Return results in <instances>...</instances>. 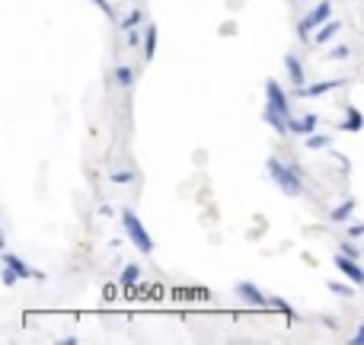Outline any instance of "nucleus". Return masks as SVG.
Instances as JSON below:
<instances>
[{
  "instance_id": "f8f14e48",
  "label": "nucleus",
  "mask_w": 364,
  "mask_h": 345,
  "mask_svg": "<svg viewBox=\"0 0 364 345\" xmlns=\"http://www.w3.org/2000/svg\"><path fill=\"white\" fill-rule=\"evenodd\" d=\"M115 80H119V86H131L134 84V67H128V64L115 67Z\"/></svg>"
},
{
  "instance_id": "4be33fe9",
  "label": "nucleus",
  "mask_w": 364,
  "mask_h": 345,
  "mask_svg": "<svg viewBox=\"0 0 364 345\" xmlns=\"http://www.w3.org/2000/svg\"><path fill=\"white\" fill-rule=\"evenodd\" d=\"M131 179H134V176H131L128 169H119V173H112V182H119V186H121V182H131Z\"/></svg>"
},
{
  "instance_id": "9d476101",
  "label": "nucleus",
  "mask_w": 364,
  "mask_h": 345,
  "mask_svg": "<svg viewBox=\"0 0 364 345\" xmlns=\"http://www.w3.org/2000/svg\"><path fill=\"white\" fill-rule=\"evenodd\" d=\"M284 67H288V74H291V80L298 86H304V67H300V61L294 55H288L284 58Z\"/></svg>"
},
{
  "instance_id": "6e6552de",
  "label": "nucleus",
  "mask_w": 364,
  "mask_h": 345,
  "mask_svg": "<svg viewBox=\"0 0 364 345\" xmlns=\"http://www.w3.org/2000/svg\"><path fill=\"white\" fill-rule=\"evenodd\" d=\"M265 121H269L275 131H281V134H288V131H291L288 128V115H281L275 106H265Z\"/></svg>"
},
{
  "instance_id": "20e7f679",
  "label": "nucleus",
  "mask_w": 364,
  "mask_h": 345,
  "mask_svg": "<svg viewBox=\"0 0 364 345\" xmlns=\"http://www.w3.org/2000/svg\"><path fill=\"white\" fill-rule=\"evenodd\" d=\"M265 96H269V106H275V109H278L281 115H288V119H291L288 93H284V90H281V86L275 84V80H269V84H265Z\"/></svg>"
},
{
  "instance_id": "f257e3e1",
  "label": "nucleus",
  "mask_w": 364,
  "mask_h": 345,
  "mask_svg": "<svg viewBox=\"0 0 364 345\" xmlns=\"http://www.w3.org/2000/svg\"><path fill=\"white\" fill-rule=\"evenodd\" d=\"M265 167H269L275 186H281L284 195H300V192H304V182H300V169L298 167H288V163H281V160H275V157H271Z\"/></svg>"
},
{
  "instance_id": "423d86ee",
  "label": "nucleus",
  "mask_w": 364,
  "mask_h": 345,
  "mask_svg": "<svg viewBox=\"0 0 364 345\" xmlns=\"http://www.w3.org/2000/svg\"><path fill=\"white\" fill-rule=\"evenodd\" d=\"M236 294H240L246 304H252V307H262V304H265L262 291L256 288V285H250V281H240V285H236Z\"/></svg>"
},
{
  "instance_id": "4468645a",
  "label": "nucleus",
  "mask_w": 364,
  "mask_h": 345,
  "mask_svg": "<svg viewBox=\"0 0 364 345\" xmlns=\"http://www.w3.org/2000/svg\"><path fill=\"white\" fill-rule=\"evenodd\" d=\"M336 32H339V23H336V19H329L326 26H323V29H319V32H317V42H319V45H323V42H329V38L336 36Z\"/></svg>"
},
{
  "instance_id": "b1692460",
  "label": "nucleus",
  "mask_w": 364,
  "mask_h": 345,
  "mask_svg": "<svg viewBox=\"0 0 364 345\" xmlns=\"http://www.w3.org/2000/svg\"><path fill=\"white\" fill-rule=\"evenodd\" d=\"M348 237H364V224H352L348 227Z\"/></svg>"
},
{
  "instance_id": "f03ea898",
  "label": "nucleus",
  "mask_w": 364,
  "mask_h": 345,
  "mask_svg": "<svg viewBox=\"0 0 364 345\" xmlns=\"http://www.w3.org/2000/svg\"><path fill=\"white\" fill-rule=\"evenodd\" d=\"M121 224H125L128 240L134 243V246H138L144 256H150V252H154V240H150V233L144 230V224L138 221V215H134V211H125V215H121Z\"/></svg>"
},
{
  "instance_id": "a878e982",
  "label": "nucleus",
  "mask_w": 364,
  "mask_h": 345,
  "mask_svg": "<svg viewBox=\"0 0 364 345\" xmlns=\"http://www.w3.org/2000/svg\"><path fill=\"white\" fill-rule=\"evenodd\" d=\"M332 58H348V48H345V45H339V48H332Z\"/></svg>"
},
{
  "instance_id": "bb28decb",
  "label": "nucleus",
  "mask_w": 364,
  "mask_h": 345,
  "mask_svg": "<svg viewBox=\"0 0 364 345\" xmlns=\"http://www.w3.org/2000/svg\"><path fill=\"white\" fill-rule=\"evenodd\" d=\"M352 342H355V345H364V326L355 333V339H352Z\"/></svg>"
},
{
  "instance_id": "5701e85b",
  "label": "nucleus",
  "mask_w": 364,
  "mask_h": 345,
  "mask_svg": "<svg viewBox=\"0 0 364 345\" xmlns=\"http://www.w3.org/2000/svg\"><path fill=\"white\" fill-rule=\"evenodd\" d=\"M93 3H96V7H99V10H103V13H106V16H109V19H115L112 7H109V0H93Z\"/></svg>"
},
{
  "instance_id": "6ab92c4d",
  "label": "nucleus",
  "mask_w": 364,
  "mask_h": 345,
  "mask_svg": "<svg viewBox=\"0 0 364 345\" xmlns=\"http://www.w3.org/2000/svg\"><path fill=\"white\" fill-rule=\"evenodd\" d=\"M138 23H141V10H131L128 16L121 19V26H125V29H134V26H138Z\"/></svg>"
},
{
  "instance_id": "ddd939ff",
  "label": "nucleus",
  "mask_w": 364,
  "mask_h": 345,
  "mask_svg": "<svg viewBox=\"0 0 364 345\" xmlns=\"http://www.w3.org/2000/svg\"><path fill=\"white\" fill-rule=\"evenodd\" d=\"M361 128H364L361 112H355V109H348V121H342V131H361Z\"/></svg>"
},
{
  "instance_id": "2eb2a0df",
  "label": "nucleus",
  "mask_w": 364,
  "mask_h": 345,
  "mask_svg": "<svg viewBox=\"0 0 364 345\" xmlns=\"http://www.w3.org/2000/svg\"><path fill=\"white\" fill-rule=\"evenodd\" d=\"M154 51H157V26L147 29V45H144V58L154 61Z\"/></svg>"
},
{
  "instance_id": "aec40b11",
  "label": "nucleus",
  "mask_w": 364,
  "mask_h": 345,
  "mask_svg": "<svg viewBox=\"0 0 364 345\" xmlns=\"http://www.w3.org/2000/svg\"><path fill=\"white\" fill-rule=\"evenodd\" d=\"M329 291H332V294H339V298H352V288L339 285V281H329Z\"/></svg>"
},
{
  "instance_id": "0eeeda50",
  "label": "nucleus",
  "mask_w": 364,
  "mask_h": 345,
  "mask_svg": "<svg viewBox=\"0 0 364 345\" xmlns=\"http://www.w3.org/2000/svg\"><path fill=\"white\" fill-rule=\"evenodd\" d=\"M317 115H304V119H288V128L298 131V134H313L317 131Z\"/></svg>"
},
{
  "instance_id": "1a4fd4ad",
  "label": "nucleus",
  "mask_w": 364,
  "mask_h": 345,
  "mask_svg": "<svg viewBox=\"0 0 364 345\" xmlns=\"http://www.w3.org/2000/svg\"><path fill=\"white\" fill-rule=\"evenodd\" d=\"M3 265H13V269L19 272V278H32V275H36V278H42L38 272H32V269L26 265V262H23V259H16L13 252H3Z\"/></svg>"
},
{
  "instance_id": "393cba45",
  "label": "nucleus",
  "mask_w": 364,
  "mask_h": 345,
  "mask_svg": "<svg viewBox=\"0 0 364 345\" xmlns=\"http://www.w3.org/2000/svg\"><path fill=\"white\" fill-rule=\"evenodd\" d=\"M342 250H345V256H352V259H358V250L352 246V243H342Z\"/></svg>"
},
{
  "instance_id": "7ed1b4c3",
  "label": "nucleus",
  "mask_w": 364,
  "mask_h": 345,
  "mask_svg": "<svg viewBox=\"0 0 364 345\" xmlns=\"http://www.w3.org/2000/svg\"><path fill=\"white\" fill-rule=\"evenodd\" d=\"M329 16H332V3H319L313 13H307V16H304V23H300V36H307V32H313V29L326 26Z\"/></svg>"
},
{
  "instance_id": "39448f33",
  "label": "nucleus",
  "mask_w": 364,
  "mask_h": 345,
  "mask_svg": "<svg viewBox=\"0 0 364 345\" xmlns=\"http://www.w3.org/2000/svg\"><path fill=\"white\" fill-rule=\"evenodd\" d=\"M336 265L345 272V275L355 281V285H364V269L358 265L355 259H352V256H345V252H342V256H336Z\"/></svg>"
},
{
  "instance_id": "9b49d317",
  "label": "nucleus",
  "mask_w": 364,
  "mask_h": 345,
  "mask_svg": "<svg viewBox=\"0 0 364 345\" xmlns=\"http://www.w3.org/2000/svg\"><path fill=\"white\" fill-rule=\"evenodd\" d=\"M339 86V80H323V84H310L307 90H304V96H323V93H329V90H336Z\"/></svg>"
},
{
  "instance_id": "f3484780",
  "label": "nucleus",
  "mask_w": 364,
  "mask_h": 345,
  "mask_svg": "<svg viewBox=\"0 0 364 345\" xmlns=\"http://www.w3.org/2000/svg\"><path fill=\"white\" fill-rule=\"evenodd\" d=\"M326 144H329V138H323V134H310V138H307L310 150H319V147H326Z\"/></svg>"
},
{
  "instance_id": "dca6fc26",
  "label": "nucleus",
  "mask_w": 364,
  "mask_h": 345,
  "mask_svg": "<svg viewBox=\"0 0 364 345\" xmlns=\"http://www.w3.org/2000/svg\"><path fill=\"white\" fill-rule=\"evenodd\" d=\"M352 208H355V198H348L345 205H339L336 211H332V221H345V217L352 215Z\"/></svg>"
},
{
  "instance_id": "a211bd4d",
  "label": "nucleus",
  "mask_w": 364,
  "mask_h": 345,
  "mask_svg": "<svg viewBox=\"0 0 364 345\" xmlns=\"http://www.w3.org/2000/svg\"><path fill=\"white\" fill-rule=\"evenodd\" d=\"M134 281H138V265H128L121 272V285H134Z\"/></svg>"
},
{
  "instance_id": "412c9836",
  "label": "nucleus",
  "mask_w": 364,
  "mask_h": 345,
  "mask_svg": "<svg viewBox=\"0 0 364 345\" xmlns=\"http://www.w3.org/2000/svg\"><path fill=\"white\" fill-rule=\"evenodd\" d=\"M16 278H19V272L13 269V265H7V269H3V285L10 288V285H16Z\"/></svg>"
}]
</instances>
